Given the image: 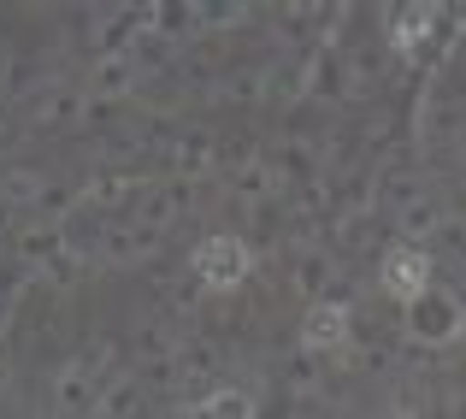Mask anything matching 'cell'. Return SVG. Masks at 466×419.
<instances>
[{
  "label": "cell",
  "mask_w": 466,
  "mask_h": 419,
  "mask_svg": "<svg viewBox=\"0 0 466 419\" xmlns=\"http://www.w3.org/2000/svg\"><path fill=\"white\" fill-rule=\"evenodd\" d=\"M189 272H195L201 290H213V295L242 290L248 272H254L248 237H237V230H213V237H201V242H195V254H189Z\"/></svg>",
  "instance_id": "1"
},
{
  "label": "cell",
  "mask_w": 466,
  "mask_h": 419,
  "mask_svg": "<svg viewBox=\"0 0 466 419\" xmlns=\"http://www.w3.org/2000/svg\"><path fill=\"white\" fill-rule=\"evenodd\" d=\"M466 337V301L455 290H425L420 301H408V342L420 349H449V342Z\"/></svg>",
  "instance_id": "2"
},
{
  "label": "cell",
  "mask_w": 466,
  "mask_h": 419,
  "mask_svg": "<svg viewBox=\"0 0 466 419\" xmlns=\"http://www.w3.org/2000/svg\"><path fill=\"white\" fill-rule=\"evenodd\" d=\"M349 337H354V307L342 295L308 301V313H301V354H342Z\"/></svg>",
  "instance_id": "3"
},
{
  "label": "cell",
  "mask_w": 466,
  "mask_h": 419,
  "mask_svg": "<svg viewBox=\"0 0 466 419\" xmlns=\"http://www.w3.org/2000/svg\"><path fill=\"white\" fill-rule=\"evenodd\" d=\"M378 290L390 295V301H420L425 290H431V254L413 249V242H396V249H384V261H378Z\"/></svg>",
  "instance_id": "4"
},
{
  "label": "cell",
  "mask_w": 466,
  "mask_h": 419,
  "mask_svg": "<svg viewBox=\"0 0 466 419\" xmlns=\"http://www.w3.org/2000/svg\"><path fill=\"white\" fill-rule=\"evenodd\" d=\"M77 189H83V207H137L142 189H148V178H142L137 166H125V159H101Z\"/></svg>",
  "instance_id": "5"
},
{
  "label": "cell",
  "mask_w": 466,
  "mask_h": 419,
  "mask_svg": "<svg viewBox=\"0 0 466 419\" xmlns=\"http://www.w3.org/2000/svg\"><path fill=\"white\" fill-rule=\"evenodd\" d=\"M183 213H189V183H148V189H142V201L130 207V225H137L142 237L166 242V230L177 225Z\"/></svg>",
  "instance_id": "6"
},
{
  "label": "cell",
  "mask_w": 466,
  "mask_h": 419,
  "mask_svg": "<svg viewBox=\"0 0 466 419\" xmlns=\"http://www.w3.org/2000/svg\"><path fill=\"white\" fill-rule=\"evenodd\" d=\"M443 12H449V6H437V0H420V6H390V12H384V36H390V47H396L401 59H420V47L437 36Z\"/></svg>",
  "instance_id": "7"
},
{
  "label": "cell",
  "mask_w": 466,
  "mask_h": 419,
  "mask_svg": "<svg viewBox=\"0 0 466 419\" xmlns=\"http://www.w3.org/2000/svg\"><path fill=\"white\" fill-rule=\"evenodd\" d=\"M137 83H142L137 54H95L83 95H89L95 107H118V101H130V95H137Z\"/></svg>",
  "instance_id": "8"
},
{
  "label": "cell",
  "mask_w": 466,
  "mask_h": 419,
  "mask_svg": "<svg viewBox=\"0 0 466 419\" xmlns=\"http://www.w3.org/2000/svg\"><path fill=\"white\" fill-rule=\"evenodd\" d=\"M101 378H89L77 361H66L59 366V378H54V408L59 419H101Z\"/></svg>",
  "instance_id": "9"
},
{
  "label": "cell",
  "mask_w": 466,
  "mask_h": 419,
  "mask_svg": "<svg viewBox=\"0 0 466 419\" xmlns=\"http://www.w3.org/2000/svg\"><path fill=\"white\" fill-rule=\"evenodd\" d=\"M12 249H18V261L30 266V272H42L54 254L71 249V237H66V225H59V219H24V225L12 230Z\"/></svg>",
  "instance_id": "10"
},
{
  "label": "cell",
  "mask_w": 466,
  "mask_h": 419,
  "mask_svg": "<svg viewBox=\"0 0 466 419\" xmlns=\"http://www.w3.org/2000/svg\"><path fill=\"white\" fill-rule=\"evenodd\" d=\"M225 183L242 207H266L278 195V166L266 154H248V159H237V166H225Z\"/></svg>",
  "instance_id": "11"
},
{
  "label": "cell",
  "mask_w": 466,
  "mask_h": 419,
  "mask_svg": "<svg viewBox=\"0 0 466 419\" xmlns=\"http://www.w3.org/2000/svg\"><path fill=\"white\" fill-rule=\"evenodd\" d=\"M218 137H207V130H183V137H171L166 148V159H171V171H177V183H195V178H207V171L218 166Z\"/></svg>",
  "instance_id": "12"
},
{
  "label": "cell",
  "mask_w": 466,
  "mask_h": 419,
  "mask_svg": "<svg viewBox=\"0 0 466 419\" xmlns=\"http://www.w3.org/2000/svg\"><path fill=\"white\" fill-rule=\"evenodd\" d=\"M83 107H89V95L71 89V83H54V89H35L30 95V125L35 130H54V125H71V118H83Z\"/></svg>",
  "instance_id": "13"
},
{
  "label": "cell",
  "mask_w": 466,
  "mask_h": 419,
  "mask_svg": "<svg viewBox=\"0 0 466 419\" xmlns=\"http://www.w3.org/2000/svg\"><path fill=\"white\" fill-rule=\"evenodd\" d=\"M142 30L154 42H177V36H195L201 18H195V0H148L142 6Z\"/></svg>",
  "instance_id": "14"
},
{
  "label": "cell",
  "mask_w": 466,
  "mask_h": 419,
  "mask_svg": "<svg viewBox=\"0 0 466 419\" xmlns=\"http://www.w3.org/2000/svg\"><path fill=\"white\" fill-rule=\"evenodd\" d=\"M154 390L142 384L137 373H118L113 384L101 390V419H148V408H154Z\"/></svg>",
  "instance_id": "15"
},
{
  "label": "cell",
  "mask_w": 466,
  "mask_h": 419,
  "mask_svg": "<svg viewBox=\"0 0 466 419\" xmlns=\"http://www.w3.org/2000/svg\"><path fill=\"white\" fill-rule=\"evenodd\" d=\"M443 219H449V213H443V201H437V195H413V201L396 213V230H401V242L425 249V242L443 230Z\"/></svg>",
  "instance_id": "16"
},
{
  "label": "cell",
  "mask_w": 466,
  "mask_h": 419,
  "mask_svg": "<svg viewBox=\"0 0 466 419\" xmlns=\"http://www.w3.org/2000/svg\"><path fill=\"white\" fill-rule=\"evenodd\" d=\"M218 101H230V107H266V101H272V66L230 71V77L218 83Z\"/></svg>",
  "instance_id": "17"
},
{
  "label": "cell",
  "mask_w": 466,
  "mask_h": 419,
  "mask_svg": "<svg viewBox=\"0 0 466 419\" xmlns=\"http://www.w3.org/2000/svg\"><path fill=\"white\" fill-rule=\"evenodd\" d=\"M195 419H260V402H254V390H242V384H218L213 396L195 402Z\"/></svg>",
  "instance_id": "18"
},
{
  "label": "cell",
  "mask_w": 466,
  "mask_h": 419,
  "mask_svg": "<svg viewBox=\"0 0 466 419\" xmlns=\"http://www.w3.org/2000/svg\"><path fill=\"white\" fill-rule=\"evenodd\" d=\"M159 249L154 237H142L137 225H113V230H101V254L113 266H137V261H148V254Z\"/></svg>",
  "instance_id": "19"
},
{
  "label": "cell",
  "mask_w": 466,
  "mask_h": 419,
  "mask_svg": "<svg viewBox=\"0 0 466 419\" xmlns=\"http://www.w3.org/2000/svg\"><path fill=\"white\" fill-rule=\"evenodd\" d=\"M330 278H337V261H330L325 249H301V261H296V290L313 295V301H325Z\"/></svg>",
  "instance_id": "20"
},
{
  "label": "cell",
  "mask_w": 466,
  "mask_h": 419,
  "mask_svg": "<svg viewBox=\"0 0 466 419\" xmlns=\"http://www.w3.org/2000/svg\"><path fill=\"white\" fill-rule=\"evenodd\" d=\"M42 189H47V178H42V171L12 166L6 178H0V207H35V201H42Z\"/></svg>",
  "instance_id": "21"
},
{
  "label": "cell",
  "mask_w": 466,
  "mask_h": 419,
  "mask_svg": "<svg viewBox=\"0 0 466 419\" xmlns=\"http://www.w3.org/2000/svg\"><path fill=\"white\" fill-rule=\"evenodd\" d=\"M195 18H201V30H242L254 6L248 0H195Z\"/></svg>",
  "instance_id": "22"
},
{
  "label": "cell",
  "mask_w": 466,
  "mask_h": 419,
  "mask_svg": "<svg viewBox=\"0 0 466 419\" xmlns=\"http://www.w3.org/2000/svg\"><path fill=\"white\" fill-rule=\"evenodd\" d=\"M83 266H89V249H66V254H54L35 278H42L47 290H71V283L83 278Z\"/></svg>",
  "instance_id": "23"
},
{
  "label": "cell",
  "mask_w": 466,
  "mask_h": 419,
  "mask_svg": "<svg viewBox=\"0 0 466 419\" xmlns=\"http://www.w3.org/2000/svg\"><path fill=\"white\" fill-rule=\"evenodd\" d=\"M71 361H77L89 378H101V384H113V378H118V373H113V361H118L113 337H89V349H83V354H71Z\"/></svg>",
  "instance_id": "24"
},
{
  "label": "cell",
  "mask_w": 466,
  "mask_h": 419,
  "mask_svg": "<svg viewBox=\"0 0 466 419\" xmlns=\"http://www.w3.org/2000/svg\"><path fill=\"white\" fill-rule=\"evenodd\" d=\"M6 384H12V354H6V337H0V396H6Z\"/></svg>",
  "instance_id": "25"
},
{
  "label": "cell",
  "mask_w": 466,
  "mask_h": 419,
  "mask_svg": "<svg viewBox=\"0 0 466 419\" xmlns=\"http://www.w3.org/2000/svg\"><path fill=\"white\" fill-rule=\"evenodd\" d=\"M6 249H12V230H6V219H0V261H6Z\"/></svg>",
  "instance_id": "26"
},
{
  "label": "cell",
  "mask_w": 466,
  "mask_h": 419,
  "mask_svg": "<svg viewBox=\"0 0 466 419\" xmlns=\"http://www.w3.org/2000/svg\"><path fill=\"white\" fill-rule=\"evenodd\" d=\"M461 154H466V125H461Z\"/></svg>",
  "instance_id": "27"
}]
</instances>
